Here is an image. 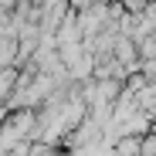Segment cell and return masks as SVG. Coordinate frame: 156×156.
<instances>
[{"label": "cell", "instance_id": "cell-1", "mask_svg": "<svg viewBox=\"0 0 156 156\" xmlns=\"http://www.w3.org/2000/svg\"><path fill=\"white\" fill-rule=\"evenodd\" d=\"M7 88H10V75H0V95H4Z\"/></svg>", "mask_w": 156, "mask_h": 156}, {"label": "cell", "instance_id": "cell-2", "mask_svg": "<svg viewBox=\"0 0 156 156\" xmlns=\"http://www.w3.org/2000/svg\"><path fill=\"white\" fill-rule=\"evenodd\" d=\"M0 115H4V109H0Z\"/></svg>", "mask_w": 156, "mask_h": 156}]
</instances>
